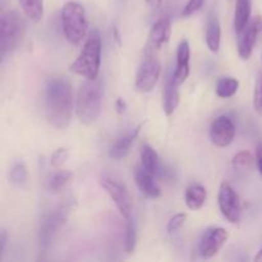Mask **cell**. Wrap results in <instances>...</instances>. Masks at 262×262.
<instances>
[{
    "label": "cell",
    "instance_id": "4dcf8cb0",
    "mask_svg": "<svg viewBox=\"0 0 262 262\" xmlns=\"http://www.w3.org/2000/svg\"><path fill=\"white\" fill-rule=\"evenodd\" d=\"M205 0H188V3L186 4V7L182 10V15L183 17H189L193 13H196L197 10L201 9V7L204 5Z\"/></svg>",
    "mask_w": 262,
    "mask_h": 262
},
{
    "label": "cell",
    "instance_id": "d6a6232c",
    "mask_svg": "<svg viewBox=\"0 0 262 262\" xmlns=\"http://www.w3.org/2000/svg\"><path fill=\"white\" fill-rule=\"evenodd\" d=\"M115 109H117L118 114H123V113L127 110V102L123 99H118L117 101H115Z\"/></svg>",
    "mask_w": 262,
    "mask_h": 262
},
{
    "label": "cell",
    "instance_id": "8fae6325",
    "mask_svg": "<svg viewBox=\"0 0 262 262\" xmlns=\"http://www.w3.org/2000/svg\"><path fill=\"white\" fill-rule=\"evenodd\" d=\"M66 216L67 209L66 207H60V209L54 210L53 212H49L42 219L40 225V237H38V239H40V247L43 252L48 251V248L50 247L51 241H53L56 230L60 228V225L66 220Z\"/></svg>",
    "mask_w": 262,
    "mask_h": 262
},
{
    "label": "cell",
    "instance_id": "ac0fdd59",
    "mask_svg": "<svg viewBox=\"0 0 262 262\" xmlns=\"http://www.w3.org/2000/svg\"><path fill=\"white\" fill-rule=\"evenodd\" d=\"M141 127H142V124L138 125L137 128H135L132 132L127 133L125 136L120 137L119 140H118L117 142L112 146V147H110L109 156L113 159V160L119 161L128 155V152H129L133 142H135L136 138H137V136H138V133H140Z\"/></svg>",
    "mask_w": 262,
    "mask_h": 262
},
{
    "label": "cell",
    "instance_id": "d4e9b609",
    "mask_svg": "<svg viewBox=\"0 0 262 262\" xmlns=\"http://www.w3.org/2000/svg\"><path fill=\"white\" fill-rule=\"evenodd\" d=\"M28 178V170L27 166L23 161H17L13 164L9 171V181L13 186L15 187H22L23 184L27 182Z\"/></svg>",
    "mask_w": 262,
    "mask_h": 262
},
{
    "label": "cell",
    "instance_id": "3957f363",
    "mask_svg": "<svg viewBox=\"0 0 262 262\" xmlns=\"http://www.w3.org/2000/svg\"><path fill=\"white\" fill-rule=\"evenodd\" d=\"M102 92L97 79H84L76 99L77 118L83 124H92L101 114Z\"/></svg>",
    "mask_w": 262,
    "mask_h": 262
},
{
    "label": "cell",
    "instance_id": "8992f818",
    "mask_svg": "<svg viewBox=\"0 0 262 262\" xmlns=\"http://www.w3.org/2000/svg\"><path fill=\"white\" fill-rule=\"evenodd\" d=\"M160 74L161 66L155 50L151 48H146L142 60L137 69V74H136V90L141 94L150 92L158 83Z\"/></svg>",
    "mask_w": 262,
    "mask_h": 262
},
{
    "label": "cell",
    "instance_id": "83f0119b",
    "mask_svg": "<svg viewBox=\"0 0 262 262\" xmlns=\"http://www.w3.org/2000/svg\"><path fill=\"white\" fill-rule=\"evenodd\" d=\"M253 107L258 114H262V73L256 78L255 90H253Z\"/></svg>",
    "mask_w": 262,
    "mask_h": 262
},
{
    "label": "cell",
    "instance_id": "8d00e7d4",
    "mask_svg": "<svg viewBox=\"0 0 262 262\" xmlns=\"http://www.w3.org/2000/svg\"><path fill=\"white\" fill-rule=\"evenodd\" d=\"M261 60H262V55H261Z\"/></svg>",
    "mask_w": 262,
    "mask_h": 262
},
{
    "label": "cell",
    "instance_id": "d590c367",
    "mask_svg": "<svg viewBox=\"0 0 262 262\" xmlns=\"http://www.w3.org/2000/svg\"><path fill=\"white\" fill-rule=\"evenodd\" d=\"M255 261H262V247L260 248V251L257 252V255L255 256Z\"/></svg>",
    "mask_w": 262,
    "mask_h": 262
},
{
    "label": "cell",
    "instance_id": "cb8c5ba5",
    "mask_svg": "<svg viewBox=\"0 0 262 262\" xmlns=\"http://www.w3.org/2000/svg\"><path fill=\"white\" fill-rule=\"evenodd\" d=\"M72 179V173L68 170H58L49 178L48 189L50 192H59L69 183Z\"/></svg>",
    "mask_w": 262,
    "mask_h": 262
},
{
    "label": "cell",
    "instance_id": "4fadbf2b",
    "mask_svg": "<svg viewBox=\"0 0 262 262\" xmlns=\"http://www.w3.org/2000/svg\"><path fill=\"white\" fill-rule=\"evenodd\" d=\"M171 35V23L169 18H161V19L156 20L151 27L150 33H148V41L147 48L154 49V50H159L163 48L169 40H170Z\"/></svg>",
    "mask_w": 262,
    "mask_h": 262
},
{
    "label": "cell",
    "instance_id": "f1b7e54d",
    "mask_svg": "<svg viewBox=\"0 0 262 262\" xmlns=\"http://www.w3.org/2000/svg\"><path fill=\"white\" fill-rule=\"evenodd\" d=\"M187 220V214L184 212H179V214H176L174 216L170 217V220L168 222V225H166V230H168L169 234H173V233L178 232L183 224Z\"/></svg>",
    "mask_w": 262,
    "mask_h": 262
},
{
    "label": "cell",
    "instance_id": "30bf717a",
    "mask_svg": "<svg viewBox=\"0 0 262 262\" xmlns=\"http://www.w3.org/2000/svg\"><path fill=\"white\" fill-rule=\"evenodd\" d=\"M229 239L227 229L220 227H211L205 230L199 243V252L204 258H211L222 251Z\"/></svg>",
    "mask_w": 262,
    "mask_h": 262
},
{
    "label": "cell",
    "instance_id": "f546056e",
    "mask_svg": "<svg viewBox=\"0 0 262 262\" xmlns=\"http://www.w3.org/2000/svg\"><path fill=\"white\" fill-rule=\"evenodd\" d=\"M69 158V152L67 148H56L50 158V165L53 168H60Z\"/></svg>",
    "mask_w": 262,
    "mask_h": 262
},
{
    "label": "cell",
    "instance_id": "7a4b0ae2",
    "mask_svg": "<svg viewBox=\"0 0 262 262\" xmlns=\"http://www.w3.org/2000/svg\"><path fill=\"white\" fill-rule=\"evenodd\" d=\"M101 36L99 31L92 30L76 60L69 69L84 79H97L101 67Z\"/></svg>",
    "mask_w": 262,
    "mask_h": 262
},
{
    "label": "cell",
    "instance_id": "ffe728a7",
    "mask_svg": "<svg viewBox=\"0 0 262 262\" xmlns=\"http://www.w3.org/2000/svg\"><path fill=\"white\" fill-rule=\"evenodd\" d=\"M207 199V191L204 186L199 183L191 184L188 188L186 189V205L189 210L192 211H197V210L201 209L205 205Z\"/></svg>",
    "mask_w": 262,
    "mask_h": 262
},
{
    "label": "cell",
    "instance_id": "9a60e30c",
    "mask_svg": "<svg viewBox=\"0 0 262 262\" xmlns=\"http://www.w3.org/2000/svg\"><path fill=\"white\" fill-rule=\"evenodd\" d=\"M156 177L152 176L150 171L146 170L143 166H137L135 171L136 184L145 196L150 199H158L161 196V189L155 181Z\"/></svg>",
    "mask_w": 262,
    "mask_h": 262
},
{
    "label": "cell",
    "instance_id": "603a6c76",
    "mask_svg": "<svg viewBox=\"0 0 262 262\" xmlns=\"http://www.w3.org/2000/svg\"><path fill=\"white\" fill-rule=\"evenodd\" d=\"M26 17L32 22H40L43 17V0H19Z\"/></svg>",
    "mask_w": 262,
    "mask_h": 262
},
{
    "label": "cell",
    "instance_id": "e0dca14e",
    "mask_svg": "<svg viewBox=\"0 0 262 262\" xmlns=\"http://www.w3.org/2000/svg\"><path fill=\"white\" fill-rule=\"evenodd\" d=\"M140 156H141V164H142V166L146 169V170L150 171V173L155 177L164 176L165 170H164L163 164H161L160 156L158 155V152H156L150 145L143 143V145L141 146Z\"/></svg>",
    "mask_w": 262,
    "mask_h": 262
},
{
    "label": "cell",
    "instance_id": "ba28073f",
    "mask_svg": "<svg viewBox=\"0 0 262 262\" xmlns=\"http://www.w3.org/2000/svg\"><path fill=\"white\" fill-rule=\"evenodd\" d=\"M100 184L105 189V192L109 194L120 215L125 219H129L130 215H132V204H130L129 193H128L124 184L109 176H102L100 178Z\"/></svg>",
    "mask_w": 262,
    "mask_h": 262
},
{
    "label": "cell",
    "instance_id": "4316f807",
    "mask_svg": "<svg viewBox=\"0 0 262 262\" xmlns=\"http://www.w3.org/2000/svg\"><path fill=\"white\" fill-rule=\"evenodd\" d=\"M125 251L127 253H133L137 246V227L132 217L127 219V229H125Z\"/></svg>",
    "mask_w": 262,
    "mask_h": 262
},
{
    "label": "cell",
    "instance_id": "1f68e13d",
    "mask_svg": "<svg viewBox=\"0 0 262 262\" xmlns=\"http://www.w3.org/2000/svg\"><path fill=\"white\" fill-rule=\"evenodd\" d=\"M256 164H257V169L262 176V142H260L256 147Z\"/></svg>",
    "mask_w": 262,
    "mask_h": 262
},
{
    "label": "cell",
    "instance_id": "e575fe53",
    "mask_svg": "<svg viewBox=\"0 0 262 262\" xmlns=\"http://www.w3.org/2000/svg\"><path fill=\"white\" fill-rule=\"evenodd\" d=\"M146 2H147V4L150 5V7L159 8V7H161V3H163V0H146Z\"/></svg>",
    "mask_w": 262,
    "mask_h": 262
},
{
    "label": "cell",
    "instance_id": "277c9868",
    "mask_svg": "<svg viewBox=\"0 0 262 262\" xmlns=\"http://www.w3.org/2000/svg\"><path fill=\"white\" fill-rule=\"evenodd\" d=\"M61 27L68 42L79 45L89 31L84 8L76 2L66 3L61 9Z\"/></svg>",
    "mask_w": 262,
    "mask_h": 262
},
{
    "label": "cell",
    "instance_id": "484cf974",
    "mask_svg": "<svg viewBox=\"0 0 262 262\" xmlns=\"http://www.w3.org/2000/svg\"><path fill=\"white\" fill-rule=\"evenodd\" d=\"M256 163V159L253 158L252 154L250 151H241L237 155L233 158V166L237 169L238 171H246L251 170Z\"/></svg>",
    "mask_w": 262,
    "mask_h": 262
},
{
    "label": "cell",
    "instance_id": "9c48e42d",
    "mask_svg": "<svg viewBox=\"0 0 262 262\" xmlns=\"http://www.w3.org/2000/svg\"><path fill=\"white\" fill-rule=\"evenodd\" d=\"M238 54L242 60H248L251 58L257 43L258 37L262 35V17H256L248 22V25L241 32L237 33Z\"/></svg>",
    "mask_w": 262,
    "mask_h": 262
},
{
    "label": "cell",
    "instance_id": "2e32d148",
    "mask_svg": "<svg viewBox=\"0 0 262 262\" xmlns=\"http://www.w3.org/2000/svg\"><path fill=\"white\" fill-rule=\"evenodd\" d=\"M179 84L177 83L176 78H174L173 71L168 72L165 77V82H164V91H163V99H164V112L166 115H171L176 112L177 106L179 104Z\"/></svg>",
    "mask_w": 262,
    "mask_h": 262
},
{
    "label": "cell",
    "instance_id": "52a82bcc",
    "mask_svg": "<svg viewBox=\"0 0 262 262\" xmlns=\"http://www.w3.org/2000/svg\"><path fill=\"white\" fill-rule=\"evenodd\" d=\"M217 204L223 216L229 223L237 224L242 216V204L239 196L234 191L229 182H223L220 184L219 194H217Z\"/></svg>",
    "mask_w": 262,
    "mask_h": 262
},
{
    "label": "cell",
    "instance_id": "836d02e7",
    "mask_svg": "<svg viewBox=\"0 0 262 262\" xmlns=\"http://www.w3.org/2000/svg\"><path fill=\"white\" fill-rule=\"evenodd\" d=\"M5 243H7V233L5 230L2 232V237H0V252H4V247H5Z\"/></svg>",
    "mask_w": 262,
    "mask_h": 262
},
{
    "label": "cell",
    "instance_id": "5b68a950",
    "mask_svg": "<svg viewBox=\"0 0 262 262\" xmlns=\"http://www.w3.org/2000/svg\"><path fill=\"white\" fill-rule=\"evenodd\" d=\"M25 33V22L15 10L3 13L0 18V55L4 60L20 45Z\"/></svg>",
    "mask_w": 262,
    "mask_h": 262
},
{
    "label": "cell",
    "instance_id": "d6986e66",
    "mask_svg": "<svg viewBox=\"0 0 262 262\" xmlns=\"http://www.w3.org/2000/svg\"><path fill=\"white\" fill-rule=\"evenodd\" d=\"M206 45L211 53H217L222 42V26H220L219 18L211 12L209 14L206 23Z\"/></svg>",
    "mask_w": 262,
    "mask_h": 262
},
{
    "label": "cell",
    "instance_id": "6da1fadb",
    "mask_svg": "<svg viewBox=\"0 0 262 262\" xmlns=\"http://www.w3.org/2000/svg\"><path fill=\"white\" fill-rule=\"evenodd\" d=\"M45 113L49 123L58 129H64L71 123L73 113V91L66 77H51L46 83Z\"/></svg>",
    "mask_w": 262,
    "mask_h": 262
},
{
    "label": "cell",
    "instance_id": "7c38bea8",
    "mask_svg": "<svg viewBox=\"0 0 262 262\" xmlns=\"http://www.w3.org/2000/svg\"><path fill=\"white\" fill-rule=\"evenodd\" d=\"M235 136V127L228 115H220L212 122L210 127V140L216 147H228Z\"/></svg>",
    "mask_w": 262,
    "mask_h": 262
},
{
    "label": "cell",
    "instance_id": "7402d4cb",
    "mask_svg": "<svg viewBox=\"0 0 262 262\" xmlns=\"http://www.w3.org/2000/svg\"><path fill=\"white\" fill-rule=\"evenodd\" d=\"M239 89V81L234 77H223L216 83V95L222 99H230L234 96Z\"/></svg>",
    "mask_w": 262,
    "mask_h": 262
},
{
    "label": "cell",
    "instance_id": "44dd1931",
    "mask_svg": "<svg viewBox=\"0 0 262 262\" xmlns=\"http://www.w3.org/2000/svg\"><path fill=\"white\" fill-rule=\"evenodd\" d=\"M251 0H237L234 12V28L241 32L251 20Z\"/></svg>",
    "mask_w": 262,
    "mask_h": 262
},
{
    "label": "cell",
    "instance_id": "5bb4252c",
    "mask_svg": "<svg viewBox=\"0 0 262 262\" xmlns=\"http://www.w3.org/2000/svg\"><path fill=\"white\" fill-rule=\"evenodd\" d=\"M189 58H191V48L187 40H182L177 49V64L173 71L177 83L181 86L187 81L189 76Z\"/></svg>",
    "mask_w": 262,
    "mask_h": 262
}]
</instances>
